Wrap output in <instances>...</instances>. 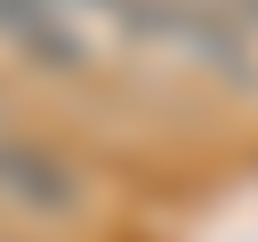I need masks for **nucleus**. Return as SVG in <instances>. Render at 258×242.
Masks as SVG:
<instances>
[{
	"label": "nucleus",
	"instance_id": "1",
	"mask_svg": "<svg viewBox=\"0 0 258 242\" xmlns=\"http://www.w3.org/2000/svg\"><path fill=\"white\" fill-rule=\"evenodd\" d=\"M0 194L24 210H73V169L40 145H8L0 137Z\"/></svg>",
	"mask_w": 258,
	"mask_h": 242
},
{
	"label": "nucleus",
	"instance_id": "2",
	"mask_svg": "<svg viewBox=\"0 0 258 242\" xmlns=\"http://www.w3.org/2000/svg\"><path fill=\"white\" fill-rule=\"evenodd\" d=\"M234 8H242V16H258V0H234Z\"/></svg>",
	"mask_w": 258,
	"mask_h": 242
}]
</instances>
